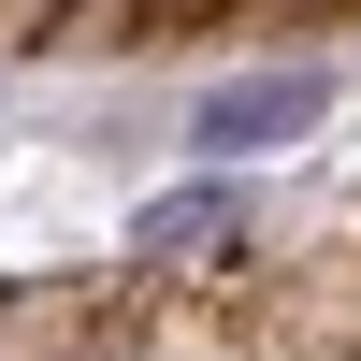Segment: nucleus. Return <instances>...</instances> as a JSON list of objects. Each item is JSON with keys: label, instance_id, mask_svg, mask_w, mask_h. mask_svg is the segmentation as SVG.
Masks as SVG:
<instances>
[{"label": "nucleus", "instance_id": "nucleus-1", "mask_svg": "<svg viewBox=\"0 0 361 361\" xmlns=\"http://www.w3.org/2000/svg\"><path fill=\"white\" fill-rule=\"evenodd\" d=\"M333 102H347L333 58H260V73H202L173 130H188V159H202V173H246V159H304Z\"/></svg>", "mask_w": 361, "mask_h": 361}, {"label": "nucleus", "instance_id": "nucleus-2", "mask_svg": "<svg viewBox=\"0 0 361 361\" xmlns=\"http://www.w3.org/2000/svg\"><path fill=\"white\" fill-rule=\"evenodd\" d=\"M231 231H246V188H231V173H188V188H159L130 217V246L145 260H231Z\"/></svg>", "mask_w": 361, "mask_h": 361}]
</instances>
